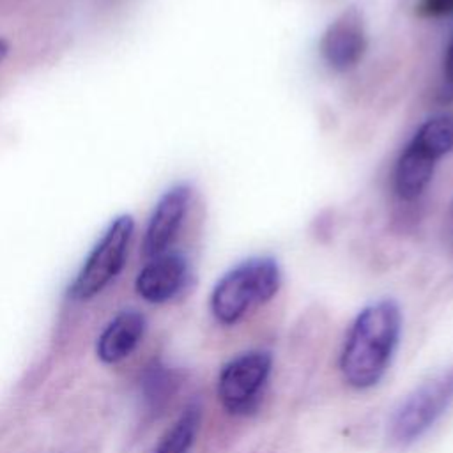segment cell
I'll list each match as a JSON object with an SVG mask.
<instances>
[{"label":"cell","instance_id":"cell-1","mask_svg":"<svg viewBox=\"0 0 453 453\" xmlns=\"http://www.w3.org/2000/svg\"><path fill=\"white\" fill-rule=\"evenodd\" d=\"M400 329V308L389 299L366 306L356 317L340 357V370L349 386L366 389L382 379L398 343Z\"/></svg>","mask_w":453,"mask_h":453},{"label":"cell","instance_id":"cell-2","mask_svg":"<svg viewBox=\"0 0 453 453\" xmlns=\"http://www.w3.org/2000/svg\"><path fill=\"white\" fill-rule=\"evenodd\" d=\"M453 150V115L425 120L409 140L393 172V188L402 200H416L428 188L437 163Z\"/></svg>","mask_w":453,"mask_h":453},{"label":"cell","instance_id":"cell-3","mask_svg":"<svg viewBox=\"0 0 453 453\" xmlns=\"http://www.w3.org/2000/svg\"><path fill=\"white\" fill-rule=\"evenodd\" d=\"M281 274L274 258L255 257L241 262L216 283L211 311L221 324H235L251 306L269 301L280 288Z\"/></svg>","mask_w":453,"mask_h":453},{"label":"cell","instance_id":"cell-4","mask_svg":"<svg viewBox=\"0 0 453 453\" xmlns=\"http://www.w3.org/2000/svg\"><path fill=\"white\" fill-rule=\"evenodd\" d=\"M133 232L134 219L131 214H120L111 219L69 287V296L74 301L96 297L119 276L127 258Z\"/></svg>","mask_w":453,"mask_h":453},{"label":"cell","instance_id":"cell-5","mask_svg":"<svg viewBox=\"0 0 453 453\" xmlns=\"http://www.w3.org/2000/svg\"><path fill=\"white\" fill-rule=\"evenodd\" d=\"M453 402V368L416 388L395 411L389 437L396 444H409L421 437Z\"/></svg>","mask_w":453,"mask_h":453},{"label":"cell","instance_id":"cell-6","mask_svg":"<svg viewBox=\"0 0 453 453\" xmlns=\"http://www.w3.org/2000/svg\"><path fill=\"white\" fill-rule=\"evenodd\" d=\"M273 359L269 352L250 350L228 361L218 379V398L232 414H248L260 400L269 379Z\"/></svg>","mask_w":453,"mask_h":453},{"label":"cell","instance_id":"cell-7","mask_svg":"<svg viewBox=\"0 0 453 453\" xmlns=\"http://www.w3.org/2000/svg\"><path fill=\"white\" fill-rule=\"evenodd\" d=\"M191 202V188L188 184H175L166 189L157 200L145 228L142 253L147 258L157 257L175 241Z\"/></svg>","mask_w":453,"mask_h":453},{"label":"cell","instance_id":"cell-8","mask_svg":"<svg viewBox=\"0 0 453 453\" xmlns=\"http://www.w3.org/2000/svg\"><path fill=\"white\" fill-rule=\"evenodd\" d=\"M368 48L366 28L356 9L342 12L324 32L320 39V53L334 71H349L356 67Z\"/></svg>","mask_w":453,"mask_h":453},{"label":"cell","instance_id":"cell-9","mask_svg":"<svg viewBox=\"0 0 453 453\" xmlns=\"http://www.w3.org/2000/svg\"><path fill=\"white\" fill-rule=\"evenodd\" d=\"M188 274V260L180 253L165 251L149 258L136 276L134 288L147 303L161 304L173 299L184 288Z\"/></svg>","mask_w":453,"mask_h":453},{"label":"cell","instance_id":"cell-10","mask_svg":"<svg viewBox=\"0 0 453 453\" xmlns=\"http://www.w3.org/2000/svg\"><path fill=\"white\" fill-rule=\"evenodd\" d=\"M145 333V317L136 310L120 311L97 338V357L106 365L126 359L142 342Z\"/></svg>","mask_w":453,"mask_h":453},{"label":"cell","instance_id":"cell-11","mask_svg":"<svg viewBox=\"0 0 453 453\" xmlns=\"http://www.w3.org/2000/svg\"><path fill=\"white\" fill-rule=\"evenodd\" d=\"M200 419L202 412L198 405L186 407L179 419L161 437L154 453H188L196 439Z\"/></svg>","mask_w":453,"mask_h":453},{"label":"cell","instance_id":"cell-12","mask_svg":"<svg viewBox=\"0 0 453 453\" xmlns=\"http://www.w3.org/2000/svg\"><path fill=\"white\" fill-rule=\"evenodd\" d=\"M173 377L172 373L161 366V365H154L147 370L145 373V380H143V386H145V395L147 398L152 402V403H161L163 400H166L170 395H172V389H173Z\"/></svg>","mask_w":453,"mask_h":453},{"label":"cell","instance_id":"cell-13","mask_svg":"<svg viewBox=\"0 0 453 453\" xmlns=\"http://www.w3.org/2000/svg\"><path fill=\"white\" fill-rule=\"evenodd\" d=\"M416 11L423 18H442L453 14V0H418Z\"/></svg>","mask_w":453,"mask_h":453},{"label":"cell","instance_id":"cell-14","mask_svg":"<svg viewBox=\"0 0 453 453\" xmlns=\"http://www.w3.org/2000/svg\"><path fill=\"white\" fill-rule=\"evenodd\" d=\"M444 76L448 78L449 83H453V39L444 55Z\"/></svg>","mask_w":453,"mask_h":453},{"label":"cell","instance_id":"cell-15","mask_svg":"<svg viewBox=\"0 0 453 453\" xmlns=\"http://www.w3.org/2000/svg\"><path fill=\"white\" fill-rule=\"evenodd\" d=\"M9 50H11L9 41L4 39V37H0V64H2V62L5 60V57L9 55Z\"/></svg>","mask_w":453,"mask_h":453},{"label":"cell","instance_id":"cell-16","mask_svg":"<svg viewBox=\"0 0 453 453\" xmlns=\"http://www.w3.org/2000/svg\"><path fill=\"white\" fill-rule=\"evenodd\" d=\"M451 232H453V212H451ZM453 235V234H451Z\"/></svg>","mask_w":453,"mask_h":453}]
</instances>
